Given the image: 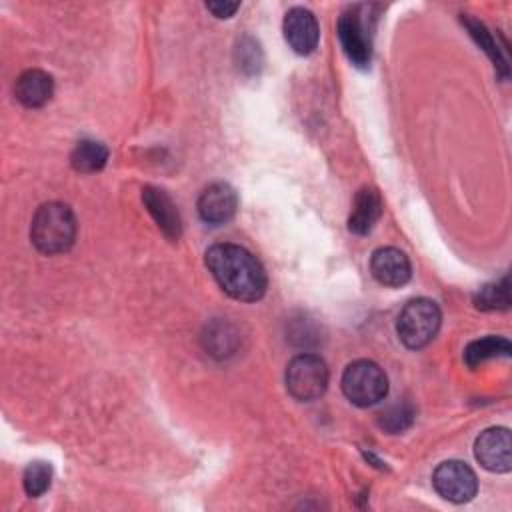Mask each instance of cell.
Wrapping results in <instances>:
<instances>
[{"label": "cell", "instance_id": "obj_1", "mask_svg": "<svg viewBox=\"0 0 512 512\" xmlns=\"http://www.w3.org/2000/svg\"><path fill=\"white\" fill-rule=\"evenodd\" d=\"M206 266L218 286L240 302H256L264 296L268 280L262 264L238 244H214L206 250Z\"/></svg>", "mask_w": 512, "mask_h": 512}, {"label": "cell", "instance_id": "obj_2", "mask_svg": "<svg viewBox=\"0 0 512 512\" xmlns=\"http://www.w3.org/2000/svg\"><path fill=\"white\" fill-rule=\"evenodd\" d=\"M76 216L70 206L62 202L42 204L30 226V240L42 254L66 252L76 240Z\"/></svg>", "mask_w": 512, "mask_h": 512}, {"label": "cell", "instance_id": "obj_3", "mask_svg": "<svg viewBox=\"0 0 512 512\" xmlns=\"http://www.w3.org/2000/svg\"><path fill=\"white\" fill-rule=\"evenodd\" d=\"M442 322L440 308L434 300L414 298L398 314L396 332L406 348L418 350L434 340Z\"/></svg>", "mask_w": 512, "mask_h": 512}, {"label": "cell", "instance_id": "obj_4", "mask_svg": "<svg viewBox=\"0 0 512 512\" xmlns=\"http://www.w3.org/2000/svg\"><path fill=\"white\" fill-rule=\"evenodd\" d=\"M342 392L356 406H372L388 394V378L372 360H356L342 374Z\"/></svg>", "mask_w": 512, "mask_h": 512}, {"label": "cell", "instance_id": "obj_5", "mask_svg": "<svg viewBox=\"0 0 512 512\" xmlns=\"http://www.w3.org/2000/svg\"><path fill=\"white\" fill-rule=\"evenodd\" d=\"M328 366L316 354H298L286 368V388L300 402L320 398L328 388Z\"/></svg>", "mask_w": 512, "mask_h": 512}, {"label": "cell", "instance_id": "obj_6", "mask_svg": "<svg viewBox=\"0 0 512 512\" xmlns=\"http://www.w3.org/2000/svg\"><path fill=\"white\" fill-rule=\"evenodd\" d=\"M362 10L364 6H352L338 20V38L344 54L358 68H366L372 58V34Z\"/></svg>", "mask_w": 512, "mask_h": 512}, {"label": "cell", "instance_id": "obj_7", "mask_svg": "<svg viewBox=\"0 0 512 512\" xmlns=\"http://www.w3.org/2000/svg\"><path fill=\"white\" fill-rule=\"evenodd\" d=\"M432 484L444 500L454 504L472 500L478 490V478L474 470L460 460L442 462L432 474Z\"/></svg>", "mask_w": 512, "mask_h": 512}, {"label": "cell", "instance_id": "obj_8", "mask_svg": "<svg viewBox=\"0 0 512 512\" xmlns=\"http://www.w3.org/2000/svg\"><path fill=\"white\" fill-rule=\"evenodd\" d=\"M474 456L482 468L490 472H510L512 442L508 428H488L474 442Z\"/></svg>", "mask_w": 512, "mask_h": 512}, {"label": "cell", "instance_id": "obj_9", "mask_svg": "<svg viewBox=\"0 0 512 512\" xmlns=\"http://www.w3.org/2000/svg\"><path fill=\"white\" fill-rule=\"evenodd\" d=\"M284 38L296 54H310L318 46L320 28L316 16L306 8H292L286 12L282 22Z\"/></svg>", "mask_w": 512, "mask_h": 512}, {"label": "cell", "instance_id": "obj_10", "mask_svg": "<svg viewBox=\"0 0 512 512\" xmlns=\"http://www.w3.org/2000/svg\"><path fill=\"white\" fill-rule=\"evenodd\" d=\"M238 208L236 190L226 182H214L198 198V214L206 224L218 226L228 222Z\"/></svg>", "mask_w": 512, "mask_h": 512}, {"label": "cell", "instance_id": "obj_11", "mask_svg": "<svg viewBox=\"0 0 512 512\" xmlns=\"http://www.w3.org/2000/svg\"><path fill=\"white\" fill-rule=\"evenodd\" d=\"M370 272L380 284L398 288L410 280L412 266L408 256L402 250L386 246V248L374 250L370 258Z\"/></svg>", "mask_w": 512, "mask_h": 512}, {"label": "cell", "instance_id": "obj_12", "mask_svg": "<svg viewBox=\"0 0 512 512\" xmlns=\"http://www.w3.org/2000/svg\"><path fill=\"white\" fill-rule=\"evenodd\" d=\"M142 202H144L146 210L150 212V216L154 218V222L158 224V228L162 230V234L168 240H178V236L182 232V222H180V214H178L172 198L160 188L146 186L142 190Z\"/></svg>", "mask_w": 512, "mask_h": 512}, {"label": "cell", "instance_id": "obj_13", "mask_svg": "<svg viewBox=\"0 0 512 512\" xmlns=\"http://www.w3.org/2000/svg\"><path fill=\"white\" fill-rule=\"evenodd\" d=\"M16 100L26 108H40L44 106L52 94H54V82L52 76L44 70L32 68L18 76L14 84Z\"/></svg>", "mask_w": 512, "mask_h": 512}, {"label": "cell", "instance_id": "obj_14", "mask_svg": "<svg viewBox=\"0 0 512 512\" xmlns=\"http://www.w3.org/2000/svg\"><path fill=\"white\" fill-rule=\"evenodd\" d=\"M380 214H382V198H380L378 190L364 186L358 190V194L352 202L348 230L358 236H364L374 228Z\"/></svg>", "mask_w": 512, "mask_h": 512}, {"label": "cell", "instance_id": "obj_15", "mask_svg": "<svg viewBox=\"0 0 512 512\" xmlns=\"http://www.w3.org/2000/svg\"><path fill=\"white\" fill-rule=\"evenodd\" d=\"M512 352V346L506 338L502 336H486V338H480V340H474L466 346L464 350V362L470 366V368H476L480 366L482 362L486 360H492V358H508Z\"/></svg>", "mask_w": 512, "mask_h": 512}, {"label": "cell", "instance_id": "obj_16", "mask_svg": "<svg viewBox=\"0 0 512 512\" xmlns=\"http://www.w3.org/2000/svg\"><path fill=\"white\" fill-rule=\"evenodd\" d=\"M106 160H108V148L96 140H80L70 154L72 168L84 174L102 170Z\"/></svg>", "mask_w": 512, "mask_h": 512}, {"label": "cell", "instance_id": "obj_17", "mask_svg": "<svg viewBox=\"0 0 512 512\" xmlns=\"http://www.w3.org/2000/svg\"><path fill=\"white\" fill-rule=\"evenodd\" d=\"M474 304L480 310H506L510 306L508 276H502L500 280L482 286L474 296Z\"/></svg>", "mask_w": 512, "mask_h": 512}, {"label": "cell", "instance_id": "obj_18", "mask_svg": "<svg viewBox=\"0 0 512 512\" xmlns=\"http://www.w3.org/2000/svg\"><path fill=\"white\" fill-rule=\"evenodd\" d=\"M52 482V468L46 462H32L26 466L24 476H22V484H24V492L30 498H38L42 496Z\"/></svg>", "mask_w": 512, "mask_h": 512}, {"label": "cell", "instance_id": "obj_19", "mask_svg": "<svg viewBox=\"0 0 512 512\" xmlns=\"http://www.w3.org/2000/svg\"><path fill=\"white\" fill-rule=\"evenodd\" d=\"M414 420V410L410 404H394L390 408H386L380 418H378V424L380 428H384L386 432L390 434H396V432H402L406 430Z\"/></svg>", "mask_w": 512, "mask_h": 512}, {"label": "cell", "instance_id": "obj_20", "mask_svg": "<svg viewBox=\"0 0 512 512\" xmlns=\"http://www.w3.org/2000/svg\"><path fill=\"white\" fill-rule=\"evenodd\" d=\"M464 24H466V28L470 30V34H472V38L486 50V54L494 60V66L496 68H500L504 74H506V60L502 58V54H500V50H498V46L494 44V40H492V36H490V32L484 28V24L482 22H478V20H472V18H464Z\"/></svg>", "mask_w": 512, "mask_h": 512}, {"label": "cell", "instance_id": "obj_21", "mask_svg": "<svg viewBox=\"0 0 512 512\" xmlns=\"http://www.w3.org/2000/svg\"><path fill=\"white\" fill-rule=\"evenodd\" d=\"M206 8L216 18H230L240 8V4L238 2H206Z\"/></svg>", "mask_w": 512, "mask_h": 512}]
</instances>
